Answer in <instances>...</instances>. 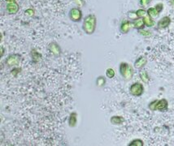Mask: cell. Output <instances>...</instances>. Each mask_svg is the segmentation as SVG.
Segmentation results:
<instances>
[{
	"mask_svg": "<svg viewBox=\"0 0 174 146\" xmlns=\"http://www.w3.org/2000/svg\"><path fill=\"white\" fill-rule=\"evenodd\" d=\"M96 26V18L94 15H89L86 17L84 20L83 29L84 31L88 34H91L94 32Z\"/></svg>",
	"mask_w": 174,
	"mask_h": 146,
	"instance_id": "6da1fadb",
	"label": "cell"
},
{
	"mask_svg": "<svg viewBox=\"0 0 174 146\" xmlns=\"http://www.w3.org/2000/svg\"><path fill=\"white\" fill-rule=\"evenodd\" d=\"M168 102L166 100L162 99L160 101H155L150 105V108L151 110H164L167 108Z\"/></svg>",
	"mask_w": 174,
	"mask_h": 146,
	"instance_id": "7a4b0ae2",
	"label": "cell"
},
{
	"mask_svg": "<svg viewBox=\"0 0 174 146\" xmlns=\"http://www.w3.org/2000/svg\"><path fill=\"white\" fill-rule=\"evenodd\" d=\"M121 75L126 79H129L132 76V68L128 66L127 63H121V67H120Z\"/></svg>",
	"mask_w": 174,
	"mask_h": 146,
	"instance_id": "3957f363",
	"label": "cell"
},
{
	"mask_svg": "<svg viewBox=\"0 0 174 146\" xmlns=\"http://www.w3.org/2000/svg\"><path fill=\"white\" fill-rule=\"evenodd\" d=\"M142 92H143V87L141 84L136 83L131 86L130 93L134 96H140Z\"/></svg>",
	"mask_w": 174,
	"mask_h": 146,
	"instance_id": "277c9868",
	"label": "cell"
},
{
	"mask_svg": "<svg viewBox=\"0 0 174 146\" xmlns=\"http://www.w3.org/2000/svg\"><path fill=\"white\" fill-rule=\"evenodd\" d=\"M70 18L73 21H79L81 18V11L78 8H73L70 11Z\"/></svg>",
	"mask_w": 174,
	"mask_h": 146,
	"instance_id": "5b68a950",
	"label": "cell"
},
{
	"mask_svg": "<svg viewBox=\"0 0 174 146\" xmlns=\"http://www.w3.org/2000/svg\"><path fill=\"white\" fill-rule=\"evenodd\" d=\"M7 9L10 14L17 13L19 10V6L16 2H12L7 6Z\"/></svg>",
	"mask_w": 174,
	"mask_h": 146,
	"instance_id": "8992f818",
	"label": "cell"
},
{
	"mask_svg": "<svg viewBox=\"0 0 174 146\" xmlns=\"http://www.w3.org/2000/svg\"><path fill=\"white\" fill-rule=\"evenodd\" d=\"M170 24V19L168 17H164L162 18L159 23H158V26L160 28H165V27L168 26V24Z\"/></svg>",
	"mask_w": 174,
	"mask_h": 146,
	"instance_id": "52a82bcc",
	"label": "cell"
},
{
	"mask_svg": "<svg viewBox=\"0 0 174 146\" xmlns=\"http://www.w3.org/2000/svg\"><path fill=\"white\" fill-rule=\"evenodd\" d=\"M147 63V59H146V58H143V57H142L140 59H138L135 62V67H137V68H140L142 67H143L145 64Z\"/></svg>",
	"mask_w": 174,
	"mask_h": 146,
	"instance_id": "ba28073f",
	"label": "cell"
},
{
	"mask_svg": "<svg viewBox=\"0 0 174 146\" xmlns=\"http://www.w3.org/2000/svg\"><path fill=\"white\" fill-rule=\"evenodd\" d=\"M131 27V24L128 21H126V22H124V23H123L122 24H121V31L123 32L124 33H126L129 32V29H130Z\"/></svg>",
	"mask_w": 174,
	"mask_h": 146,
	"instance_id": "9c48e42d",
	"label": "cell"
},
{
	"mask_svg": "<svg viewBox=\"0 0 174 146\" xmlns=\"http://www.w3.org/2000/svg\"><path fill=\"white\" fill-rule=\"evenodd\" d=\"M77 123V115L75 113H73L70 115L69 118V126L74 127Z\"/></svg>",
	"mask_w": 174,
	"mask_h": 146,
	"instance_id": "30bf717a",
	"label": "cell"
},
{
	"mask_svg": "<svg viewBox=\"0 0 174 146\" xmlns=\"http://www.w3.org/2000/svg\"><path fill=\"white\" fill-rule=\"evenodd\" d=\"M123 121H124V120L121 117L119 116H114L111 119V122L113 124H121Z\"/></svg>",
	"mask_w": 174,
	"mask_h": 146,
	"instance_id": "8fae6325",
	"label": "cell"
},
{
	"mask_svg": "<svg viewBox=\"0 0 174 146\" xmlns=\"http://www.w3.org/2000/svg\"><path fill=\"white\" fill-rule=\"evenodd\" d=\"M147 12L149 14V16H151L152 17H156L159 14V11L156 8H150V9H148Z\"/></svg>",
	"mask_w": 174,
	"mask_h": 146,
	"instance_id": "7c38bea8",
	"label": "cell"
},
{
	"mask_svg": "<svg viewBox=\"0 0 174 146\" xmlns=\"http://www.w3.org/2000/svg\"><path fill=\"white\" fill-rule=\"evenodd\" d=\"M144 20H142V19H138V20H135V22H134V26L135 28H137V29H140L142 27H143L144 25Z\"/></svg>",
	"mask_w": 174,
	"mask_h": 146,
	"instance_id": "4fadbf2b",
	"label": "cell"
},
{
	"mask_svg": "<svg viewBox=\"0 0 174 146\" xmlns=\"http://www.w3.org/2000/svg\"><path fill=\"white\" fill-rule=\"evenodd\" d=\"M144 23L146 24L147 26L151 27V26H153L154 25V21L151 20V18L149 16H145V18H144Z\"/></svg>",
	"mask_w": 174,
	"mask_h": 146,
	"instance_id": "5bb4252c",
	"label": "cell"
},
{
	"mask_svg": "<svg viewBox=\"0 0 174 146\" xmlns=\"http://www.w3.org/2000/svg\"><path fill=\"white\" fill-rule=\"evenodd\" d=\"M105 82H106V80H105V79H104V77H99L97 80V85L98 86H103L104 84H105Z\"/></svg>",
	"mask_w": 174,
	"mask_h": 146,
	"instance_id": "9a60e30c",
	"label": "cell"
},
{
	"mask_svg": "<svg viewBox=\"0 0 174 146\" xmlns=\"http://www.w3.org/2000/svg\"><path fill=\"white\" fill-rule=\"evenodd\" d=\"M140 76L142 77V80H143L144 82H148V80H149V78L147 77V74L146 72H142L140 73Z\"/></svg>",
	"mask_w": 174,
	"mask_h": 146,
	"instance_id": "2e32d148",
	"label": "cell"
},
{
	"mask_svg": "<svg viewBox=\"0 0 174 146\" xmlns=\"http://www.w3.org/2000/svg\"><path fill=\"white\" fill-rule=\"evenodd\" d=\"M106 74H107V77H108V78H112V77L115 76V72H114L113 69L109 68V69L107 70V72H106Z\"/></svg>",
	"mask_w": 174,
	"mask_h": 146,
	"instance_id": "e0dca14e",
	"label": "cell"
},
{
	"mask_svg": "<svg viewBox=\"0 0 174 146\" xmlns=\"http://www.w3.org/2000/svg\"><path fill=\"white\" fill-rule=\"evenodd\" d=\"M142 145H143V144H142V142L141 140H134V141H133V142L131 143L129 145H138V146L140 145V146H142Z\"/></svg>",
	"mask_w": 174,
	"mask_h": 146,
	"instance_id": "ac0fdd59",
	"label": "cell"
},
{
	"mask_svg": "<svg viewBox=\"0 0 174 146\" xmlns=\"http://www.w3.org/2000/svg\"><path fill=\"white\" fill-rule=\"evenodd\" d=\"M136 15H137V16H146V11H145L144 10L140 9V10L137 11Z\"/></svg>",
	"mask_w": 174,
	"mask_h": 146,
	"instance_id": "d6986e66",
	"label": "cell"
},
{
	"mask_svg": "<svg viewBox=\"0 0 174 146\" xmlns=\"http://www.w3.org/2000/svg\"><path fill=\"white\" fill-rule=\"evenodd\" d=\"M149 2H150V0H141V4L143 6H146L149 4Z\"/></svg>",
	"mask_w": 174,
	"mask_h": 146,
	"instance_id": "ffe728a7",
	"label": "cell"
},
{
	"mask_svg": "<svg viewBox=\"0 0 174 146\" xmlns=\"http://www.w3.org/2000/svg\"><path fill=\"white\" fill-rule=\"evenodd\" d=\"M7 2H10V3H12V2H15V0H6Z\"/></svg>",
	"mask_w": 174,
	"mask_h": 146,
	"instance_id": "44dd1931",
	"label": "cell"
},
{
	"mask_svg": "<svg viewBox=\"0 0 174 146\" xmlns=\"http://www.w3.org/2000/svg\"><path fill=\"white\" fill-rule=\"evenodd\" d=\"M171 3H172V4L174 6V0H171Z\"/></svg>",
	"mask_w": 174,
	"mask_h": 146,
	"instance_id": "7402d4cb",
	"label": "cell"
}]
</instances>
